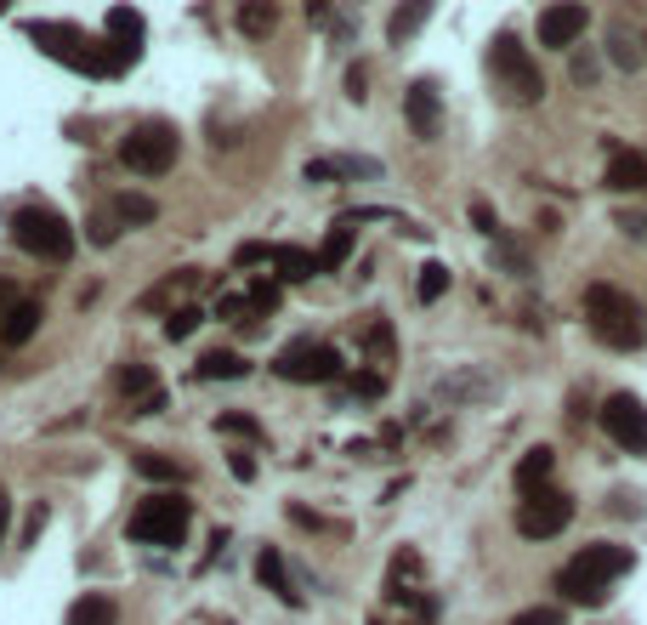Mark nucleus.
<instances>
[{"label":"nucleus","mask_w":647,"mask_h":625,"mask_svg":"<svg viewBox=\"0 0 647 625\" xmlns=\"http://www.w3.org/2000/svg\"><path fill=\"white\" fill-rule=\"evenodd\" d=\"M630 574V552L625 546H579L563 568H557V592L563 603H579V608H603L608 603V586Z\"/></svg>","instance_id":"obj_1"},{"label":"nucleus","mask_w":647,"mask_h":625,"mask_svg":"<svg viewBox=\"0 0 647 625\" xmlns=\"http://www.w3.org/2000/svg\"><path fill=\"white\" fill-rule=\"evenodd\" d=\"M585 324H590V335L608 353H636L647 342V319H641V308L619 291V284H590L585 291Z\"/></svg>","instance_id":"obj_2"},{"label":"nucleus","mask_w":647,"mask_h":625,"mask_svg":"<svg viewBox=\"0 0 647 625\" xmlns=\"http://www.w3.org/2000/svg\"><path fill=\"white\" fill-rule=\"evenodd\" d=\"M12 245L29 251V256H40V262H69L80 239H74V228H69L63 211H52V205H18L12 211Z\"/></svg>","instance_id":"obj_3"},{"label":"nucleus","mask_w":647,"mask_h":625,"mask_svg":"<svg viewBox=\"0 0 647 625\" xmlns=\"http://www.w3.org/2000/svg\"><path fill=\"white\" fill-rule=\"evenodd\" d=\"M193 523V506L182 495H148L137 512H131V541L142 546H176Z\"/></svg>","instance_id":"obj_4"},{"label":"nucleus","mask_w":647,"mask_h":625,"mask_svg":"<svg viewBox=\"0 0 647 625\" xmlns=\"http://www.w3.org/2000/svg\"><path fill=\"white\" fill-rule=\"evenodd\" d=\"M488 69H494V80L506 85V98H517V103H539V98H545V80H539V69H534V58L523 52L517 34H494Z\"/></svg>","instance_id":"obj_5"},{"label":"nucleus","mask_w":647,"mask_h":625,"mask_svg":"<svg viewBox=\"0 0 647 625\" xmlns=\"http://www.w3.org/2000/svg\"><path fill=\"white\" fill-rule=\"evenodd\" d=\"M120 160H125L131 171H142V177H165V171L176 165V125H165V120L137 125V131L120 142Z\"/></svg>","instance_id":"obj_6"},{"label":"nucleus","mask_w":647,"mask_h":625,"mask_svg":"<svg viewBox=\"0 0 647 625\" xmlns=\"http://www.w3.org/2000/svg\"><path fill=\"white\" fill-rule=\"evenodd\" d=\"M568 523H574V495H563V490H539V495L517 501V535H528V541H552Z\"/></svg>","instance_id":"obj_7"},{"label":"nucleus","mask_w":647,"mask_h":625,"mask_svg":"<svg viewBox=\"0 0 647 625\" xmlns=\"http://www.w3.org/2000/svg\"><path fill=\"white\" fill-rule=\"evenodd\" d=\"M273 370L284 375V381H341V353L330 347V342H290L279 359H273Z\"/></svg>","instance_id":"obj_8"},{"label":"nucleus","mask_w":647,"mask_h":625,"mask_svg":"<svg viewBox=\"0 0 647 625\" xmlns=\"http://www.w3.org/2000/svg\"><path fill=\"white\" fill-rule=\"evenodd\" d=\"M603 426L625 455H647V404L636 393H608L603 399Z\"/></svg>","instance_id":"obj_9"},{"label":"nucleus","mask_w":647,"mask_h":625,"mask_svg":"<svg viewBox=\"0 0 647 625\" xmlns=\"http://www.w3.org/2000/svg\"><path fill=\"white\" fill-rule=\"evenodd\" d=\"M590 12L585 7H545L539 12V46H552V52H568V46L585 34Z\"/></svg>","instance_id":"obj_10"},{"label":"nucleus","mask_w":647,"mask_h":625,"mask_svg":"<svg viewBox=\"0 0 647 625\" xmlns=\"http://www.w3.org/2000/svg\"><path fill=\"white\" fill-rule=\"evenodd\" d=\"M404 114H410L415 137H437V125H443V98H437L432 80H415V85L404 91Z\"/></svg>","instance_id":"obj_11"},{"label":"nucleus","mask_w":647,"mask_h":625,"mask_svg":"<svg viewBox=\"0 0 647 625\" xmlns=\"http://www.w3.org/2000/svg\"><path fill=\"white\" fill-rule=\"evenodd\" d=\"M40 302H29V296H18L12 302V313L7 319H0V347H7V353H18V347H29L34 342V330H40Z\"/></svg>","instance_id":"obj_12"},{"label":"nucleus","mask_w":647,"mask_h":625,"mask_svg":"<svg viewBox=\"0 0 647 625\" xmlns=\"http://www.w3.org/2000/svg\"><path fill=\"white\" fill-rule=\"evenodd\" d=\"M608 188H614V194H641V188H647V154L614 149L608 154Z\"/></svg>","instance_id":"obj_13"},{"label":"nucleus","mask_w":647,"mask_h":625,"mask_svg":"<svg viewBox=\"0 0 647 625\" xmlns=\"http://www.w3.org/2000/svg\"><path fill=\"white\" fill-rule=\"evenodd\" d=\"M552 466H557V450H552V444H534V450L517 461V490H523V495L552 490Z\"/></svg>","instance_id":"obj_14"},{"label":"nucleus","mask_w":647,"mask_h":625,"mask_svg":"<svg viewBox=\"0 0 647 625\" xmlns=\"http://www.w3.org/2000/svg\"><path fill=\"white\" fill-rule=\"evenodd\" d=\"M256 581L279 597V603H290V608H302V592H295V581H290V568H284V557H279V546H267L262 557H256Z\"/></svg>","instance_id":"obj_15"},{"label":"nucleus","mask_w":647,"mask_h":625,"mask_svg":"<svg viewBox=\"0 0 647 625\" xmlns=\"http://www.w3.org/2000/svg\"><path fill=\"white\" fill-rule=\"evenodd\" d=\"M273 268H279V279L284 284H307L313 273H319V256L313 251H302V245H273V256H267Z\"/></svg>","instance_id":"obj_16"},{"label":"nucleus","mask_w":647,"mask_h":625,"mask_svg":"<svg viewBox=\"0 0 647 625\" xmlns=\"http://www.w3.org/2000/svg\"><path fill=\"white\" fill-rule=\"evenodd\" d=\"M109 216H114V228H148L160 216V205L148 200V194H114L109 200Z\"/></svg>","instance_id":"obj_17"},{"label":"nucleus","mask_w":647,"mask_h":625,"mask_svg":"<svg viewBox=\"0 0 647 625\" xmlns=\"http://www.w3.org/2000/svg\"><path fill=\"white\" fill-rule=\"evenodd\" d=\"M244 375H251V364H244V353H233V347H216V353L199 359V381H244Z\"/></svg>","instance_id":"obj_18"},{"label":"nucleus","mask_w":647,"mask_h":625,"mask_svg":"<svg viewBox=\"0 0 647 625\" xmlns=\"http://www.w3.org/2000/svg\"><path fill=\"white\" fill-rule=\"evenodd\" d=\"M69 625H120V608H114V597H103V592H85V597L69 608Z\"/></svg>","instance_id":"obj_19"},{"label":"nucleus","mask_w":647,"mask_h":625,"mask_svg":"<svg viewBox=\"0 0 647 625\" xmlns=\"http://www.w3.org/2000/svg\"><path fill=\"white\" fill-rule=\"evenodd\" d=\"M109 34H114V46H120L125 58H137V40H142V12L114 7V12H109Z\"/></svg>","instance_id":"obj_20"},{"label":"nucleus","mask_w":647,"mask_h":625,"mask_svg":"<svg viewBox=\"0 0 647 625\" xmlns=\"http://www.w3.org/2000/svg\"><path fill=\"white\" fill-rule=\"evenodd\" d=\"M346 256H353V222H335L330 239H324V251H319V273H335Z\"/></svg>","instance_id":"obj_21"},{"label":"nucleus","mask_w":647,"mask_h":625,"mask_svg":"<svg viewBox=\"0 0 647 625\" xmlns=\"http://www.w3.org/2000/svg\"><path fill=\"white\" fill-rule=\"evenodd\" d=\"M120 393H125V410H131V404H142L148 393H160V381H154V370H148V364H125V370H120Z\"/></svg>","instance_id":"obj_22"},{"label":"nucleus","mask_w":647,"mask_h":625,"mask_svg":"<svg viewBox=\"0 0 647 625\" xmlns=\"http://www.w3.org/2000/svg\"><path fill=\"white\" fill-rule=\"evenodd\" d=\"M421 23H426V0H415V7H397V12H392V23H386V34H392L397 46H404Z\"/></svg>","instance_id":"obj_23"},{"label":"nucleus","mask_w":647,"mask_h":625,"mask_svg":"<svg viewBox=\"0 0 647 625\" xmlns=\"http://www.w3.org/2000/svg\"><path fill=\"white\" fill-rule=\"evenodd\" d=\"M137 472L154 477V484H182V477H188V466H176V461H165V455H137Z\"/></svg>","instance_id":"obj_24"},{"label":"nucleus","mask_w":647,"mask_h":625,"mask_svg":"<svg viewBox=\"0 0 647 625\" xmlns=\"http://www.w3.org/2000/svg\"><path fill=\"white\" fill-rule=\"evenodd\" d=\"M443 291H449V268H443V262H426L421 279H415V296H421V302H437Z\"/></svg>","instance_id":"obj_25"},{"label":"nucleus","mask_w":647,"mask_h":625,"mask_svg":"<svg viewBox=\"0 0 647 625\" xmlns=\"http://www.w3.org/2000/svg\"><path fill=\"white\" fill-rule=\"evenodd\" d=\"M199 319H205L199 308H171L165 313V342H188V335L199 330Z\"/></svg>","instance_id":"obj_26"},{"label":"nucleus","mask_w":647,"mask_h":625,"mask_svg":"<svg viewBox=\"0 0 647 625\" xmlns=\"http://www.w3.org/2000/svg\"><path fill=\"white\" fill-rule=\"evenodd\" d=\"M216 432H228V438H262V421L228 410V415H216Z\"/></svg>","instance_id":"obj_27"},{"label":"nucleus","mask_w":647,"mask_h":625,"mask_svg":"<svg viewBox=\"0 0 647 625\" xmlns=\"http://www.w3.org/2000/svg\"><path fill=\"white\" fill-rule=\"evenodd\" d=\"M273 23H279L273 7H239V29L244 34H273Z\"/></svg>","instance_id":"obj_28"},{"label":"nucleus","mask_w":647,"mask_h":625,"mask_svg":"<svg viewBox=\"0 0 647 625\" xmlns=\"http://www.w3.org/2000/svg\"><path fill=\"white\" fill-rule=\"evenodd\" d=\"M512 625H563V608H557V603H539V608L512 614Z\"/></svg>","instance_id":"obj_29"},{"label":"nucleus","mask_w":647,"mask_h":625,"mask_svg":"<svg viewBox=\"0 0 647 625\" xmlns=\"http://www.w3.org/2000/svg\"><path fill=\"white\" fill-rule=\"evenodd\" d=\"M273 308H279V284H267V279L251 284V313H273Z\"/></svg>","instance_id":"obj_30"},{"label":"nucleus","mask_w":647,"mask_h":625,"mask_svg":"<svg viewBox=\"0 0 647 625\" xmlns=\"http://www.w3.org/2000/svg\"><path fill=\"white\" fill-rule=\"evenodd\" d=\"M472 222H477V233H488V239H501V222H494V211H488V200H472Z\"/></svg>","instance_id":"obj_31"},{"label":"nucleus","mask_w":647,"mask_h":625,"mask_svg":"<svg viewBox=\"0 0 647 625\" xmlns=\"http://www.w3.org/2000/svg\"><path fill=\"white\" fill-rule=\"evenodd\" d=\"M114 239H120V228H114V216L103 211V216L91 222V245H114Z\"/></svg>","instance_id":"obj_32"},{"label":"nucleus","mask_w":647,"mask_h":625,"mask_svg":"<svg viewBox=\"0 0 647 625\" xmlns=\"http://www.w3.org/2000/svg\"><path fill=\"white\" fill-rule=\"evenodd\" d=\"M244 313H251V296H222L216 302V319H244Z\"/></svg>","instance_id":"obj_33"},{"label":"nucleus","mask_w":647,"mask_h":625,"mask_svg":"<svg viewBox=\"0 0 647 625\" xmlns=\"http://www.w3.org/2000/svg\"><path fill=\"white\" fill-rule=\"evenodd\" d=\"M273 256V245H256V239H251V245H239V268H251V262H267Z\"/></svg>","instance_id":"obj_34"},{"label":"nucleus","mask_w":647,"mask_h":625,"mask_svg":"<svg viewBox=\"0 0 647 625\" xmlns=\"http://www.w3.org/2000/svg\"><path fill=\"white\" fill-rule=\"evenodd\" d=\"M160 410H165V393H148V399H142V404H131L125 415H160Z\"/></svg>","instance_id":"obj_35"},{"label":"nucleus","mask_w":647,"mask_h":625,"mask_svg":"<svg viewBox=\"0 0 647 625\" xmlns=\"http://www.w3.org/2000/svg\"><path fill=\"white\" fill-rule=\"evenodd\" d=\"M228 466H233V477H239V484H251V477H256V461H251V455H233Z\"/></svg>","instance_id":"obj_36"},{"label":"nucleus","mask_w":647,"mask_h":625,"mask_svg":"<svg viewBox=\"0 0 647 625\" xmlns=\"http://www.w3.org/2000/svg\"><path fill=\"white\" fill-rule=\"evenodd\" d=\"M40 528H46V506H34V512H29V523H23V541H40Z\"/></svg>","instance_id":"obj_37"},{"label":"nucleus","mask_w":647,"mask_h":625,"mask_svg":"<svg viewBox=\"0 0 647 625\" xmlns=\"http://www.w3.org/2000/svg\"><path fill=\"white\" fill-rule=\"evenodd\" d=\"M12 302H18V291H12V279H7V273H0V319H7V313H12Z\"/></svg>","instance_id":"obj_38"},{"label":"nucleus","mask_w":647,"mask_h":625,"mask_svg":"<svg viewBox=\"0 0 647 625\" xmlns=\"http://www.w3.org/2000/svg\"><path fill=\"white\" fill-rule=\"evenodd\" d=\"M290 517L302 523V528H324V517H319V512H307V506H290Z\"/></svg>","instance_id":"obj_39"},{"label":"nucleus","mask_w":647,"mask_h":625,"mask_svg":"<svg viewBox=\"0 0 647 625\" xmlns=\"http://www.w3.org/2000/svg\"><path fill=\"white\" fill-rule=\"evenodd\" d=\"M7 528H12V501H7V490H0V546H7Z\"/></svg>","instance_id":"obj_40"},{"label":"nucleus","mask_w":647,"mask_h":625,"mask_svg":"<svg viewBox=\"0 0 647 625\" xmlns=\"http://www.w3.org/2000/svg\"><path fill=\"white\" fill-rule=\"evenodd\" d=\"M364 85H370V74H364V69H353V74H346V91H353L358 103H364Z\"/></svg>","instance_id":"obj_41"},{"label":"nucleus","mask_w":647,"mask_h":625,"mask_svg":"<svg viewBox=\"0 0 647 625\" xmlns=\"http://www.w3.org/2000/svg\"><path fill=\"white\" fill-rule=\"evenodd\" d=\"M370 625H381V619H370Z\"/></svg>","instance_id":"obj_42"}]
</instances>
